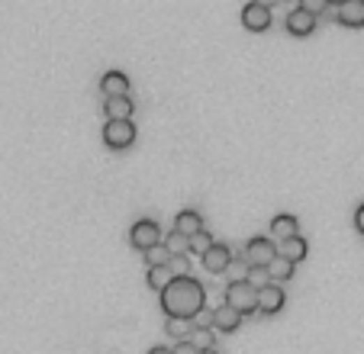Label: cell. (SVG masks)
I'll list each match as a JSON object with an SVG mask.
<instances>
[{"instance_id": "1", "label": "cell", "mask_w": 364, "mask_h": 354, "mask_svg": "<svg viewBox=\"0 0 364 354\" xmlns=\"http://www.w3.org/2000/svg\"><path fill=\"white\" fill-rule=\"evenodd\" d=\"M161 309L168 319H194L197 312L206 306V290L197 277H174L168 287L158 293Z\"/></svg>"}, {"instance_id": "2", "label": "cell", "mask_w": 364, "mask_h": 354, "mask_svg": "<svg viewBox=\"0 0 364 354\" xmlns=\"http://www.w3.org/2000/svg\"><path fill=\"white\" fill-rule=\"evenodd\" d=\"M136 142V126H132V119H110L107 126H103V145L113 148V152H123L129 145Z\"/></svg>"}, {"instance_id": "3", "label": "cell", "mask_w": 364, "mask_h": 354, "mask_svg": "<svg viewBox=\"0 0 364 354\" xmlns=\"http://www.w3.org/2000/svg\"><path fill=\"white\" fill-rule=\"evenodd\" d=\"M129 245H132L136 252H152V248H158L161 245V226L152 220L132 222V229H129Z\"/></svg>"}, {"instance_id": "4", "label": "cell", "mask_w": 364, "mask_h": 354, "mask_svg": "<svg viewBox=\"0 0 364 354\" xmlns=\"http://www.w3.org/2000/svg\"><path fill=\"white\" fill-rule=\"evenodd\" d=\"M255 300H258V293H255L248 284H229L226 287V306L229 309H236L242 319L255 312Z\"/></svg>"}, {"instance_id": "5", "label": "cell", "mask_w": 364, "mask_h": 354, "mask_svg": "<svg viewBox=\"0 0 364 354\" xmlns=\"http://www.w3.org/2000/svg\"><path fill=\"white\" fill-rule=\"evenodd\" d=\"M278 258V245H274V238H248L245 245V261L255 264V268H268V264Z\"/></svg>"}, {"instance_id": "6", "label": "cell", "mask_w": 364, "mask_h": 354, "mask_svg": "<svg viewBox=\"0 0 364 354\" xmlns=\"http://www.w3.org/2000/svg\"><path fill=\"white\" fill-rule=\"evenodd\" d=\"M287 303V293L280 284H268L264 290H258V300H255V312H264V316H274V312L284 309Z\"/></svg>"}, {"instance_id": "7", "label": "cell", "mask_w": 364, "mask_h": 354, "mask_svg": "<svg viewBox=\"0 0 364 354\" xmlns=\"http://www.w3.org/2000/svg\"><path fill=\"white\" fill-rule=\"evenodd\" d=\"M332 17L348 29H361L364 26V0H342L339 7H329Z\"/></svg>"}, {"instance_id": "8", "label": "cell", "mask_w": 364, "mask_h": 354, "mask_svg": "<svg viewBox=\"0 0 364 354\" xmlns=\"http://www.w3.org/2000/svg\"><path fill=\"white\" fill-rule=\"evenodd\" d=\"M242 26H245L248 33H264V29L271 26V10L264 7V3H245V10H242Z\"/></svg>"}, {"instance_id": "9", "label": "cell", "mask_w": 364, "mask_h": 354, "mask_svg": "<svg viewBox=\"0 0 364 354\" xmlns=\"http://www.w3.org/2000/svg\"><path fill=\"white\" fill-rule=\"evenodd\" d=\"M229 261H232V252H229V245H222V242H213L210 252L204 254L206 274H226Z\"/></svg>"}, {"instance_id": "10", "label": "cell", "mask_w": 364, "mask_h": 354, "mask_svg": "<svg viewBox=\"0 0 364 354\" xmlns=\"http://www.w3.org/2000/svg\"><path fill=\"white\" fill-rule=\"evenodd\" d=\"M284 26H287V33H290V36H296V39H303V36H313L316 20L310 17V13H303V10L296 7V10H290V13H287Z\"/></svg>"}, {"instance_id": "11", "label": "cell", "mask_w": 364, "mask_h": 354, "mask_svg": "<svg viewBox=\"0 0 364 354\" xmlns=\"http://www.w3.org/2000/svg\"><path fill=\"white\" fill-rule=\"evenodd\" d=\"M100 91L107 100H113V97H129V77L123 75V71H107V75L100 77Z\"/></svg>"}, {"instance_id": "12", "label": "cell", "mask_w": 364, "mask_h": 354, "mask_svg": "<svg viewBox=\"0 0 364 354\" xmlns=\"http://www.w3.org/2000/svg\"><path fill=\"white\" fill-rule=\"evenodd\" d=\"M174 232H181V236L194 238L197 232H204V216L197 210H184L178 213V220H174Z\"/></svg>"}, {"instance_id": "13", "label": "cell", "mask_w": 364, "mask_h": 354, "mask_svg": "<svg viewBox=\"0 0 364 354\" xmlns=\"http://www.w3.org/2000/svg\"><path fill=\"white\" fill-rule=\"evenodd\" d=\"M306 252H310V245H306V238H303V236L284 238V242L278 245V254H280V258H287L290 264H296V261H303V258H306Z\"/></svg>"}, {"instance_id": "14", "label": "cell", "mask_w": 364, "mask_h": 354, "mask_svg": "<svg viewBox=\"0 0 364 354\" xmlns=\"http://www.w3.org/2000/svg\"><path fill=\"white\" fill-rule=\"evenodd\" d=\"M238 325H242V316L236 309H229L226 303L220 309H213V329L216 332H236Z\"/></svg>"}, {"instance_id": "15", "label": "cell", "mask_w": 364, "mask_h": 354, "mask_svg": "<svg viewBox=\"0 0 364 354\" xmlns=\"http://www.w3.org/2000/svg\"><path fill=\"white\" fill-rule=\"evenodd\" d=\"M132 110H136V103L129 100V97H113V100L103 103L107 123H110V119H132Z\"/></svg>"}, {"instance_id": "16", "label": "cell", "mask_w": 364, "mask_h": 354, "mask_svg": "<svg viewBox=\"0 0 364 354\" xmlns=\"http://www.w3.org/2000/svg\"><path fill=\"white\" fill-rule=\"evenodd\" d=\"M161 245H165V252L171 254V258H181V254H190V238L181 236V232H174L171 229L168 236L161 238Z\"/></svg>"}, {"instance_id": "17", "label": "cell", "mask_w": 364, "mask_h": 354, "mask_svg": "<svg viewBox=\"0 0 364 354\" xmlns=\"http://www.w3.org/2000/svg\"><path fill=\"white\" fill-rule=\"evenodd\" d=\"M294 268L296 264H290L287 258H280L278 254V258L268 264V277H271V284H287V280L294 277Z\"/></svg>"}, {"instance_id": "18", "label": "cell", "mask_w": 364, "mask_h": 354, "mask_svg": "<svg viewBox=\"0 0 364 354\" xmlns=\"http://www.w3.org/2000/svg\"><path fill=\"white\" fill-rule=\"evenodd\" d=\"M271 232L284 242V238H294V236H300V222L294 220V216H274L271 220Z\"/></svg>"}, {"instance_id": "19", "label": "cell", "mask_w": 364, "mask_h": 354, "mask_svg": "<svg viewBox=\"0 0 364 354\" xmlns=\"http://www.w3.org/2000/svg\"><path fill=\"white\" fill-rule=\"evenodd\" d=\"M171 280H174V277H171L168 268H149V274H145V284H149L152 290H158V293L168 287Z\"/></svg>"}, {"instance_id": "20", "label": "cell", "mask_w": 364, "mask_h": 354, "mask_svg": "<svg viewBox=\"0 0 364 354\" xmlns=\"http://www.w3.org/2000/svg\"><path fill=\"white\" fill-rule=\"evenodd\" d=\"M190 345H194L197 351H213L216 335H213V329H194L190 332Z\"/></svg>"}, {"instance_id": "21", "label": "cell", "mask_w": 364, "mask_h": 354, "mask_svg": "<svg viewBox=\"0 0 364 354\" xmlns=\"http://www.w3.org/2000/svg\"><path fill=\"white\" fill-rule=\"evenodd\" d=\"M165 332H168L171 338H178V341H187L190 332H194V325H190L187 319H168L165 322Z\"/></svg>"}, {"instance_id": "22", "label": "cell", "mask_w": 364, "mask_h": 354, "mask_svg": "<svg viewBox=\"0 0 364 354\" xmlns=\"http://www.w3.org/2000/svg\"><path fill=\"white\" fill-rule=\"evenodd\" d=\"M245 284L248 287L255 290V293H258V290H264L268 287V284H271V277H268V268H248V274H245Z\"/></svg>"}, {"instance_id": "23", "label": "cell", "mask_w": 364, "mask_h": 354, "mask_svg": "<svg viewBox=\"0 0 364 354\" xmlns=\"http://www.w3.org/2000/svg\"><path fill=\"white\" fill-rule=\"evenodd\" d=\"M248 268H252V264L245 261V254H236V258H232V261H229V274H232V284H245V274H248Z\"/></svg>"}, {"instance_id": "24", "label": "cell", "mask_w": 364, "mask_h": 354, "mask_svg": "<svg viewBox=\"0 0 364 354\" xmlns=\"http://www.w3.org/2000/svg\"><path fill=\"white\" fill-rule=\"evenodd\" d=\"M145 261H149V268H168L171 254L165 252V245H158V248H152V252H145Z\"/></svg>"}, {"instance_id": "25", "label": "cell", "mask_w": 364, "mask_h": 354, "mask_svg": "<svg viewBox=\"0 0 364 354\" xmlns=\"http://www.w3.org/2000/svg\"><path fill=\"white\" fill-rule=\"evenodd\" d=\"M168 270H171V277H190V258H187V254H181V258H171Z\"/></svg>"}, {"instance_id": "26", "label": "cell", "mask_w": 364, "mask_h": 354, "mask_svg": "<svg viewBox=\"0 0 364 354\" xmlns=\"http://www.w3.org/2000/svg\"><path fill=\"white\" fill-rule=\"evenodd\" d=\"M210 245H213V238H210V232H206V229H204V232H197V236L190 238V252L204 258V254L210 252Z\"/></svg>"}, {"instance_id": "27", "label": "cell", "mask_w": 364, "mask_h": 354, "mask_svg": "<svg viewBox=\"0 0 364 354\" xmlns=\"http://www.w3.org/2000/svg\"><path fill=\"white\" fill-rule=\"evenodd\" d=\"M300 10H303V13H310V17H319V13H326V10H329V3H326V0H300Z\"/></svg>"}, {"instance_id": "28", "label": "cell", "mask_w": 364, "mask_h": 354, "mask_svg": "<svg viewBox=\"0 0 364 354\" xmlns=\"http://www.w3.org/2000/svg\"><path fill=\"white\" fill-rule=\"evenodd\" d=\"M190 325H194V329H213V309H206V306H204V309L190 319Z\"/></svg>"}, {"instance_id": "29", "label": "cell", "mask_w": 364, "mask_h": 354, "mask_svg": "<svg viewBox=\"0 0 364 354\" xmlns=\"http://www.w3.org/2000/svg\"><path fill=\"white\" fill-rule=\"evenodd\" d=\"M171 354H197V348L190 345V338H187V341H178V345L171 348Z\"/></svg>"}, {"instance_id": "30", "label": "cell", "mask_w": 364, "mask_h": 354, "mask_svg": "<svg viewBox=\"0 0 364 354\" xmlns=\"http://www.w3.org/2000/svg\"><path fill=\"white\" fill-rule=\"evenodd\" d=\"M355 229H358V232H364V203L355 210Z\"/></svg>"}, {"instance_id": "31", "label": "cell", "mask_w": 364, "mask_h": 354, "mask_svg": "<svg viewBox=\"0 0 364 354\" xmlns=\"http://www.w3.org/2000/svg\"><path fill=\"white\" fill-rule=\"evenodd\" d=\"M149 354H171V348H165V345H155Z\"/></svg>"}, {"instance_id": "32", "label": "cell", "mask_w": 364, "mask_h": 354, "mask_svg": "<svg viewBox=\"0 0 364 354\" xmlns=\"http://www.w3.org/2000/svg\"><path fill=\"white\" fill-rule=\"evenodd\" d=\"M197 354H220V351H216V348H213V351H197Z\"/></svg>"}]
</instances>
